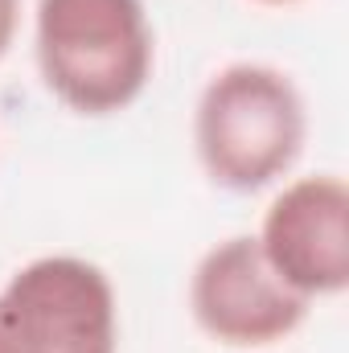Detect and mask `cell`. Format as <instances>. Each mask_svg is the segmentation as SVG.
Here are the masks:
<instances>
[{
    "mask_svg": "<svg viewBox=\"0 0 349 353\" xmlns=\"http://www.w3.org/2000/svg\"><path fill=\"white\" fill-rule=\"evenodd\" d=\"M251 4H263V8H288V4H300V0H251Z\"/></svg>",
    "mask_w": 349,
    "mask_h": 353,
    "instance_id": "7",
    "label": "cell"
},
{
    "mask_svg": "<svg viewBox=\"0 0 349 353\" xmlns=\"http://www.w3.org/2000/svg\"><path fill=\"white\" fill-rule=\"evenodd\" d=\"M33 58L41 87L66 111H128L152 79L157 33L144 0H37Z\"/></svg>",
    "mask_w": 349,
    "mask_h": 353,
    "instance_id": "1",
    "label": "cell"
},
{
    "mask_svg": "<svg viewBox=\"0 0 349 353\" xmlns=\"http://www.w3.org/2000/svg\"><path fill=\"white\" fill-rule=\"evenodd\" d=\"M271 271L308 304L349 288V185L337 173L288 181L255 230Z\"/></svg>",
    "mask_w": 349,
    "mask_h": 353,
    "instance_id": "5",
    "label": "cell"
},
{
    "mask_svg": "<svg viewBox=\"0 0 349 353\" xmlns=\"http://www.w3.org/2000/svg\"><path fill=\"white\" fill-rule=\"evenodd\" d=\"M0 353H119V300L107 271L41 255L0 288Z\"/></svg>",
    "mask_w": 349,
    "mask_h": 353,
    "instance_id": "3",
    "label": "cell"
},
{
    "mask_svg": "<svg viewBox=\"0 0 349 353\" xmlns=\"http://www.w3.org/2000/svg\"><path fill=\"white\" fill-rule=\"evenodd\" d=\"M17 25H21V0H0V58H4L8 46H12Z\"/></svg>",
    "mask_w": 349,
    "mask_h": 353,
    "instance_id": "6",
    "label": "cell"
},
{
    "mask_svg": "<svg viewBox=\"0 0 349 353\" xmlns=\"http://www.w3.org/2000/svg\"><path fill=\"white\" fill-rule=\"evenodd\" d=\"M308 140L304 94L267 62H230L210 74L193 107V152L226 193H259L283 181Z\"/></svg>",
    "mask_w": 349,
    "mask_h": 353,
    "instance_id": "2",
    "label": "cell"
},
{
    "mask_svg": "<svg viewBox=\"0 0 349 353\" xmlns=\"http://www.w3.org/2000/svg\"><path fill=\"white\" fill-rule=\"evenodd\" d=\"M308 308L312 304L271 271L255 234L214 243L189 275L193 325L226 350H267L292 337Z\"/></svg>",
    "mask_w": 349,
    "mask_h": 353,
    "instance_id": "4",
    "label": "cell"
}]
</instances>
